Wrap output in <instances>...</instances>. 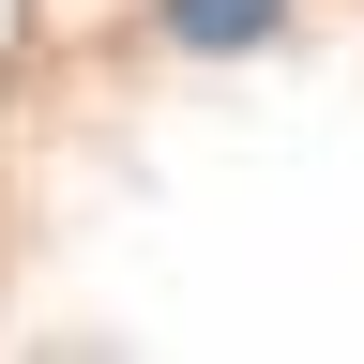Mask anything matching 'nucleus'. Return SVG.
Here are the masks:
<instances>
[{
  "label": "nucleus",
  "instance_id": "1",
  "mask_svg": "<svg viewBox=\"0 0 364 364\" xmlns=\"http://www.w3.org/2000/svg\"><path fill=\"white\" fill-rule=\"evenodd\" d=\"M273 16H289V0H167V31H182V46H258Z\"/></svg>",
  "mask_w": 364,
  "mask_h": 364
}]
</instances>
